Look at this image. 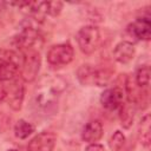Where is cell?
I'll return each mask as SVG.
<instances>
[{
    "label": "cell",
    "mask_w": 151,
    "mask_h": 151,
    "mask_svg": "<svg viewBox=\"0 0 151 151\" xmlns=\"http://www.w3.org/2000/svg\"><path fill=\"white\" fill-rule=\"evenodd\" d=\"M46 12L48 17H57L60 14L64 4L61 1H45Z\"/></svg>",
    "instance_id": "19"
},
{
    "label": "cell",
    "mask_w": 151,
    "mask_h": 151,
    "mask_svg": "<svg viewBox=\"0 0 151 151\" xmlns=\"http://www.w3.org/2000/svg\"><path fill=\"white\" fill-rule=\"evenodd\" d=\"M57 136L50 131H42L34 136L27 145V151H53Z\"/></svg>",
    "instance_id": "10"
},
{
    "label": "cell",
    "mask_w": 151,
    "mask_h": 151,
    "mask_svg": "<svg viewBox=\"0 0 151 151\" xmlns=\"http://www.w3.org/2000/svg\"><path fill=\"white\" fill-rule=\"evenodd\" d=\"M8 151H18L17 149H11V150H8Z\"/></svg>",
    "instance_id": "22"
},
{
    "label": "cell",
    "mask_w": 151,
    "mask_h": 151,
    "mask_svg": "<svg viewBox=\"0 0 151 151\" xmlns=\"http://www.w3.org/2000/svg\"><path fill=\"white\" fill-rule=\"evenodd\" d=\"M42 38L40 31L34 27L32 24H25L20 28V31L15 34L13 39V44L15 46V51L19 53L26 52L28 50H37V46L40 45Z\"/></svg>",
    "instance_id": "3"
},
{
    "label": "cell",
    "mask_w": 151,
    "mask_h": 151,
    "mask_svg": "<svg viewBox=\"0 0 151 151\" xmlns=\"http://www.w3.org/2000/svg\"><path fill=\"white\" fill-rule=\"evenodd\" d=\"M78 47L84 54H92L94 53L100 42H101V35L100 31L94 25H85L83 26L76 35Z\"/></svg>",
    "instance_id": "4"
},
{
    "label": "cell",
    "mask_w": 151,
    "mask_h": 151,
    "mask_svg": "<svg viewBox=\"0 0 151 151\" xmlns=\"http://www.w3.org/2000/svg\"><path fill=\"white\" fill-rule=\"evenodd\" d=\"M22 55L15 50L0 48V81H9L20 74Z\"/></svg>",
    "instance_id": "2"
},
{
    "label": "cell",
    "mask_w": 151,
    "mask_h": 151,
    "mask_svg": "<svg viewBox=\"0 0 151 151\" xmlns=\"http://www.w3.org/2000/svg\"><path fill=\"white\" fill-rule=\"evenodd\" d=\"M21 55L22 65L20 70V78L26 83H31L37 78L39 73L41 65L40 54L37 50H28L26 52H22Z\"/></svg>",
    "instance_id": "6"
},
{
    "label": "cell",
    "mask_w": 151,
    "mask_h": 151,
    "mask_svg": "<svg viewBox=\"0 0 151 151\" xmlns=\"http://www.w3.org/2000/svg\"><path fill=\"white\" fill-rule=\"evenodd\" d=\"M4 101H6V84L0 81V106Z\"/></svg>",
    "instance_id": "21"
},
{
    "label": "cell",
    "mask_w": 151,
    "mask_h": 151,
    "mask_svg": "<svg viewBox=\"0 0 151 151\" xmlns=\"http://www.w3.org/2000/svg\"><path fill=\"white\" fill-rule=\"evenodd\" d=\"M134 79V83L144 88V90H147L149 88V85H150V67L149 65H142L137 68L136 71V74L133 77Z\"/></svg>",
    "instance_id": "16"
},
{
    "label": "cell",
    "mask_w": 151,
    "mask_h": 151,
    "mask_svg": "<svg viewBox=\"0 0 151 151\" xmlns=\"http://www.w3.org/2000/svg\"><path fill=\"white\" fill-rule=\"evenodd\" d=\"M77 79L84 86L97 85L98 80V67L91 64H84L77 70Z\"/></svg>",
    "instance_id": "13"
},
{
    "label": "cell",
    "mask_w": 151,
    "mask_h": 151,
    "mask_svg": "<svg viewBox=\"0 0 151 151\" xmlns=\"http://www.w3.org/2000/svg\"><path fill=\"white\" fill-rule=\"evenodd\" d=\"M33 132H34V126L25 119H19L14 125V134L19 139H26Z\"/></svg>",
    "instance_id": "17"
},
{
    "label": "cell",
    "mask_w": 151,
    "mask_h": 151,
    "mask_svg": "<svg viewBox=\"0 0 151 151\" xmlns=\"http://www.w3.org/2000/svg\"><path fill=\"white\" fill-rule=\"evenodd\" d=\"M104 133V127L103 124L100 123V120L98 119H93L90 120L81 131V139L84 142H86L87 144H92V143H97Z\"/></svg>",
    "instance_id": "12"
},
{
    "label": "cell",
    "mask_w": 151,
    "mask_h": 151,
    "mask_svg": "<svg viewBox=\"0 0 151 151\" xmlns=\"http://www.w3.org/2000/svg\"><path fill=\"white\" fill-rule=\"evenodd\" d=\"M66 86L67 83L61 76L50 74L42 77L34 91L33 104L35 109L46 114L52 112L58 104L59 97L66 90Z\"/></svg>",
    "instance_id": "1"
},
{
    "label": "cell",
    "mask_w": 151,
    "mask_h": 151,
    "mask_svg": "<svg viewBox=\"0 0 151 151\" xmlns=\"http://www.w3.org/2000/svg\"><path fill=\"white\" fill-rule=\"evenodd\" d=\"M85 151H105V147L99 143H92L86 146Z\"/></svg>",
    "instance_id": "20"
},
{
    "label": "cell",
    "mask_w": 151,
    "mask_h": 151,
    "mask_svg": "<svg viewBox=\"0 0 151 151\" xmlns=\"http://www.w3.org/2000/svg\"><path fill=\"white\" fill-rule=\"evenodd\" d=\"M119 117H120V124L124 129L131 127L134 120V106L131 105L130 103L123 104V106L119 109Z\"/></svg>",
    "instance_id": "15"
},
{
    "label": "cell",
    "mask_w": 151,
    "mask_h": 151,
    "mask_svg": "<svg viewBox=\"0 0 151 151\" xmlns=\"http://www.w3.org/2000/svg\"><path fill=\"white\" fill-rule=\"evenodd\" d=\"M125 143H126L125 134L119 130L114 131L109 139V146L112 151H120L125 146Z\"/></svg>",
    "instance_id": "18"
},
{
    "label": "cell",
    "mask_w": 151,
    "mask_h": 151,
    "mask_svg": "<svg viewBox=\"0 0 151 151\" xmlns=\"http://www.w3.org/2000/svg\"><path fill=\"white\" fill-rule=\"evenodd\" d=\"M125 100V92L122 87L114 86L106 88L100 94V104L107 111H117L119 110Z\"/></svg>",
    "instance_id": "9"
},
{
    "label": "cell",
    "mask_w": 151,
    "mask_h": 151,
    "mask_svg": "<svg viewBox=\"0 0 151 151\" xmlns=\"http://www.w3.org/2000/svg\"><path fill=\"white\" fill-rule=\"evenodd\" d=\"M138 136H139L140 144L146 150H149L150 149V145H151V117H150L149 113H146L142 118V120H140Z\"/></svg>",
    "instance_id": "14"
},
{
    "label": "cell",
    "mask_w": 151,
    "mask_h": 151,
    "mask_svg": "<svg viewBox=\"0 0 151 151\" xmlns=\"http://www.w3.org/2000/svg\"><path fill=\"white\" fill-rule=\"evenodd\" d=\"M134 54H136L134 45L132 44V41H129V40H123L118 42L113 50L114 60L123 65L132 61V59L134 58Z\"/></svg>",
    "instance_id": "11"
},
{
    "label": "cell",
    "mask_w": 151,
    "mask_h": 151,
    "mask_svg": "<svg viewBox=\"0 0 151 151\" xmlns=\"http://www.w3.org/2000/svg\"><path fill=\"white\" fill-rule=\"evenodd\" d=\"M126 33L134 41H147L151 37V20L150 14L138 17L133 22L126 27Z\"/></svg>",
    "instance_id": "8"
},
{
    "label": "cell",
    "mask_w": 151,
    "mask_h": 151,
    "mask_svg": "<svg viewBox=\"0 0 151 151\" xmlns=\"http://www.w3.org/2000/svg\"><path fill=\"white\" fill-rule=\"evenodd\" d=\"M25 98V85L21 78L12 79L6 84V101L13 111H20Z\"/></svg>",
    "instance_id": "7"
},
{
    "label": "cell",
    "mask_w": 151,
    "mask_h": 151,
    "mask_svg": "<svg viewBox=\"0 0 151 151\" xmlns=\"http://www.w3.org/2000/svg\"><path fill=\"white\" fill-rule=\"evenodd\" d=\"M74 57V50L70 42H60L52 45L47 51V63L53 67H63L68 65Z\"/></svg>",
    "instance_id": "5"
},
{
    "label": "cell",
    "mask_w": 151,
    "mask_h": 151,
    "mask_svg": "<svg viewBox=\"0 0 151 151\" xmlns=\"http://www.w3.org/2000/svg\"><path fill=\"white\" fill-rule=\"evenodd\" d=\"M1 9H2V4H0V12H1Z\"/></svg>",
    "instance_id": "23"
}]
</instances>
